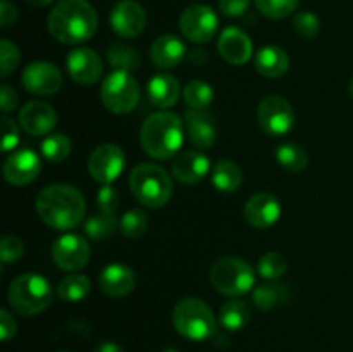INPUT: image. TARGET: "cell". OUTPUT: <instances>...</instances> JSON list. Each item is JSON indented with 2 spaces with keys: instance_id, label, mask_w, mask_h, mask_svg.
Instances as JSON below:
<instances>
[{
  "instance_id": "6da1fadb",
  "label": "cell",
  "mask_w": 353,
  "mask_h": 352,
  "mask_svg": "<svg viewBox=\"0 0 353 352\" xmlns=\"http://www.w3.org/2000/svg\"><path fill=\"white\" fill-rule=\"evenodd\" d=\"M48 31L64 45L88 41L99 28V16L86 0H59L47 19Z\"/></svg>"
},
{
  "instance_id": "7a4b0ae2",
  "label": "cell",
  "mask_w": 353,
  "mask_h": 352,
  "mask_svg": "<svg viewBox=\"0 0 353 352\" xmlns=\"http://www.w3.org/2000/svg\"><path fill=\"white\" fill-rule=\"evenodd\" d=\"M37 213L40 219L54 230H72L85 217V197L78 188L65 183L48 185L38 193Z\"/></svg>"
},
{
  "instance_id": "3957f363",
  "label": "cell",
  "mask_w": 353,
  "mask_h": 352,
  "mask_svg": "<svg viewBox=\"0 0 353 352\" xmlns=\"http://www.w3.org/2000/svg\"><path fill=\"white\" fill-rule=\"evenodd\" d=\"M185 140V126L178 114L161 110L143 121L140 144L150 157L157 161L174 157Z\"/></svg>"
},
{
  "instance_id": "277c9868",
  "label": "cell",
  "mask_w": 353,
  "mask_h": 352,
  "mask_svg": "<svg viewBox=\"0 0 353 352\" xmlns=\"http://www.w3.org/2000/svg\"><path fill=\"white\" fill-rule=\"evenodd\" d=\"M130 188L141 206L159 209L169 204L174 186L164 168L154 162H141L131 171Z\"/></svg>"
},
{
  "instance_id": "5b68a950",
  "label": "cell",
  "mask_w": 353,
  "mask_h": 352,
  "mask_svg": "<svg viewBox=\"0 0 353 352\" xmlns=\"http://www.w3.org/2000/svg\"><path fill=\"white\" fill-rule=\"evenodd\" d=\"M7 299L10 307L21 316H37L50 307L54 289L45 276L24 273L10 283Z\"/></svg>"
},
{
  "instance_id": "8992f818",
  "label": "cell",
  "mask_w": 353,
  "mask_h": 352,
  "mask_svg": "<svg viewBox=\"0 0 353 352\" xmlns=\"http://www.w3.org/2000/svg\"><path fill=\"white\" fill-rule=\"evenodd\" d=\"M172 324L176 331L193 342H202L216 333L217 321L212 309L196 297H186L174 306Z\"/></svg>"
},
{
  "instance_id": "52a82bcc",
  "label": "cell",
  "mask_w": 353,
  "mask_h": 352,
  "mask_svg": "<svg viewBox=\"0 0 353 352\" xmlns=\"http://www.w3.org/2000/svg\"><path fill=\"white\" fill-rule=\"evenodd\" d=\"M210 283L223 295H245L254 289L255 273L243 259L221 257L210 268Z\"/></svg>"
},
{
  "instance_id": "ba28073f",
  "label": "cell",
  "mask_w": 353,
  "mask_h": 352,
  "mask_svg": "<svg viewBox=\"0 0 353 352\" xmlns=\"http://www.w3.org/2000/svg\"><path fill=\"white\" fill-rule=\"evenodd\" d=\"M102 102L110 113L128 114L138 106L140 85L134 76L128 71H114L103 79L100 88Z\"/></svg>"
},
{
  "instance_id": "9c48e42d",
  "label": "cell",
  "mask_w": 353,
  "mask_h": 352,
  "mask_svg": "<svg viewBox=\"0 0 353 352\" xmlns=\"http://www.w3.org/2000/svg\"><path fill=\"white\" fill-rule=\"evenodd\" d=\"M257 119L265 135L283 137L295 126V110L292 104L283 97L268 95L259 104Z\"/></svg>"
},
{
  "instance_id": "30bf717a",
  "label": "cell",
  "mask_w": 353,
  "mask_h": 352,
  "mask_svg": "<svg viewBox=\"0 0 353 352\" xmlns=\"http://www.w3.org/2000/svg\"><path fill=\"white\" fill-rule=\"evenodd\" d=\"M217 28H219V19L209 6L202 3L190 6L179 16V30L195 43H207L212 40L217 33Z\"/></svg>"
},
{
  "instance_id": "8fae6325",
  "label": "cell",
  "mask_w": 353,
  "mask_h": 352,
  "mask_svg": "<svg viewBox=\"0 0 353 352\" xmlns=\"http://www.w3.org/2000/svg\"><path fill=\"white\" fill-rule=\"evenodd\" d=\"M126 154L116 144H102L92 152L88 159V171L95 182L110 185L124 171Z\"/></svg>"
},
{
  "instance_id": "7c38bea8",
  "label": "cell",
  "mask_w": 353,
  "mask_h": 352,
  "mask_svg": "<svg viewBox=\"0 0 353 352\" xmlns=\"http://www.w3.org/2000/svg\"><path fill=\"white\" fill-rule=\"evenodd\" d=\"M52 259L64 271H79L90 261L88 242L76 233L62 235L52 245Z\"/></svg>"
},
{
  "instance_id": "4fadbf2b",
  "label": "cell",
  "mask_w": 353,
  "mask_h": 352,
  "mask_svg": "<svg viewBox=\"0 0 353 352\" xmlns=\"http://www.w3.org/2000/svg\"><path fill=\"white\" fill-rule=\"evenodd\" d=\"M21 79H23L24 88L33 95H55L62 86L61 69L47 61H34L28 64Z\"/></svg>"
},
{
  "instance_id": "5bb4252c",
  "label": "cell",
  "mask_w": 353,
  "mask_h": 352,
  "mask_svg": "<svg viewBox=\"0 0 353 352\" xmlns=\"http://www.w3.org/2000/svg\"><path fill=\"white\" fill-rule=\"evenodd\" d=\"M41 171V159L31 148L12 152L3 162V178L14 186H24L34 182Z\"/></svg>"
},
{
  "instance_id": "9a60e30c",
  "label": "cell",
  "mask_w": 353,
  "mask_h": 352,
  "mask_svg": "<svg viewBox=\"0 0 353 352\" xmlns=\"http://www.w3.org/2000/svg\"><path fill=\"white\" fill-rule=\"evenodd\" d=\"M69 76L78 85H95L103 71L100 55L88 47H78L65 57Z\"/></svg>"
},
{
  "instance_id": "2e32d148",
  "label": "cell",
  "mask_w": 353,
  "mask_h": 352,
  "mask_svg": "<svg viewBox=\"0 0 353 352\" xmlns=\"http://www.w3.org/2000/svg\"><path fill=\"white\" fill-rule=\"evenodd\" d=\"M110 26L123 38H134L147 26V12L134 0H121L110 10Z\"/></svg>"
},
{
  "instance_id": "e0dca14e",
  "label": "cell",
  "mask_w": 353,
  "mask_h": 352,
  "mask_svg": "<svg viewBox=\"0 0 353 352\" xmlns=\"http://www.w3.org/2000/svg\"><path fill=\"white\" fill-rule=\"evenodd\" d=\"M19 124L31 137L50 135L57 124V113L50 104L33 100L19 110Z\"/></svg>"
},
{
  "instance_id": "ac0fdd59",
  "label": "cell",
  "mask_w": 353,
  "mask_h": 352,
  "mask_svg": "<svg viewBox=\"0 0 353 352\" xmlns=\"http://www.w3.org/2000/svg\"><path fill=\"white\" fill-rule=\"evenodd\" d=\"M243 213L248 224L259 228V230H265L278 223L279 216H281V204L272 193L261 192L248 199Z\"/></svg>"
},
{
  "instance_id": "d6986e66",
  "label": "cell",
  "mask_w": 353,
  "mask_h": 352,
  "mask_svg": "<svg viewBox=\"0 0 353 352\" xmlns=\"http://www.w3.org/2000/svg\"><path fill=\"white\" fill-rule=\"evenodd\" d=\"M217 50H219L221 57L230 64L243 66L250 61L254 45L245 31H241L240 28L230 26L221 33Z\"/></svg>"
},
{
  "instance_id": "ffe728a7",
  "label": "cell",
  "mask_w": 353,
  "mask_h": 352,
  "mask_svg": "<svg viewBox=\"0 0 353 352\" xmlns=\"http://www.w3.org/2000/svg\"><path fill=\"white\" fill-rule=\"evenodd\" d=\"M172 176L179 183L185 185H195L200 183L210 171V161L205 154L200 150H185L176 155L171 166Z\"/></svg>"
},
{
  "instance_id": "44dd1931",
  "label": "cell",
  "mask_w": 353,
  "mask_h": 352,
  "mask_svg": "<svg viewBox=\"0 0 353 352\" xmlns=\"http://www.w3.org/2000/svg\"><path fill=\"white\" fill-rule=\"evenodd\" d=\"M99 285L109 297H126L137 286V276L133 269L126 264H109L102 269L99 276Z\"/></svg>"
},
{
  "instance_id": "7402d4cb",
  "label": "cell",
  "mask_w": 353,
  "mask_h": 352,
  "mask_svg": "<svg viewBox=\"0 0 353 352\" xmlns=\"http://www.w3.org/2000/svg\"><path fill=\"white\" fill-rule=\"evenodd\" d=\"M186 135L196 148H210L217 140V128L214 117L205 110H186Z\"/></svg>"
},
{
  "instance_id": "603a6c76",
  "label": "cell",
  "mask_w": 353,
  "mask_h": 352,
  "mask_svg": "<svg viewBox=\"0 0 353 352\" xmlns=\"http://www.w3.org/2000/svg\"><path fill=\"white\" fill-rule=\"evenodd\" d=\"M186 45L176 35H162L152 43L150 59L159 69H172L183 62Z\"/></svg>"
},
{
  "instance_id": "cb8c5ba5",
  "label": "cell",
  "mask_w": 353,
  "mask_h": 352,
  "mask_svg": "<svg viewBox=\"0 0 353 352\" xmlns=\"http://www.w3.org/2000/svg\"><path fill=\"white\" fill-rule=\"evenodd\" d=\"M179 93H181V88H179L178 79L168 72L152 76L147 85L148 100L152 106L162 110H168L169 107L174 106L179 99Z\"/></svg>"
},
{
  "instance_id": "d4e9b609",
  "label": "cell",
  "mask_w": 353,
  "mask_h": 352,
  "mask_svg": "<svg viewBox=\"0 0 353 352\" xmlns=\"http://www.w3.org/2000/svg\"><path fill=\"white\" fill-rule=\"evenodd\" d=\"M290 68V57L281 47L268 45L255 55V69L265 78H281Z\"/></svg>"
},
{
  "instance_id": "484cf974",
  "label": "cell",
  "mask_w": 353,
  "mask_h": 352,
  "mask_svg": "<svg viewBox=\"0 0 353 352\" xmlns=\"http://www.w3.org/2000/svg\"><path fill=\"white\" fill-rule=\"evenodd\" d=\"M212 183L219 192L234 193L243 183V173L240 166L233 161H217L212 169Z\"/></svg>"
},
{
  "instance_id": "4316f807",
  "label": "cell",
  "mask_w": 353,
  "mask_h": 352,
  "mask_svg": "<svg viewBox=\"0 0 353 352\" xmlns=\"http://www.w3.org/2000/svg\"><path fill=\"white\" fill-rule=\"evenodd\" d=\"M250 321V309L240 299H231L221 306L219 323L228 331H240Z\"/></svg>"
},
{
  "instance_id": "83f0119b",
  "label": "cell",
  "mask_w": 353,
  "mask_h": 352,
  "mask_svg": "<svg viewBox=\"0 0 353 352\" xmlns=\"http://www.w3.org/2000/svg\"><path fill=\"white\" fill-rule=\"evenodd\" d=\"M90 290H92V283H90L88 276L81 275V273H71L62 278L57 285V295L64 302H81L83 299L88 297Z\"/></svg>"
},
{
  "instance_id": "f1b7e54d",
  "label": "cell",
  "mask_w": 353,
  "mask_h": 352,
  "mask_svg": "<svg viewBox=\"0 0 353 352\" xmlns=\"http://www.w3.org/2000/svg\"><path fill=\"white\" fill-rule=\"evenodd\" d=\"M276 161L286 171L300 173L309 164V154H307V150L302 145L290 141V144L279 145L278 150H276Z\"/></svg>"
},
{
  "instance_id": "f546056e",
  "label": "cell",
  "mask_w": 353,
  "mask_h": 352,
  "mask_svg": "<svg viewBox=\"0 0 353 352\" xmlns=\"http://www.w3.org/2000/svg\"><path fill=\"white\" fill-rule=\"evenodd\" d=\"M252 300L257 306V309L271 311L281 306L285 300H288V289H286V285H278V283H265V285L257 286L254 290Z\"/></svg>"
},
{
  "instance_id": "4dcf8cb0",
  "label": "cell",
  "mask_w": 353,
  "mask_h": 352,
  "mask_svg": "<svg viewBox=\"0 0 353 352\" xmlns=\"http://www.w3.org/2000/svg\"><path fill=\"white\" fill-rule=\"evenodd\" d=\"M107 59L116 71H134L140 68L141 57L137 48L124 43H112L107 50Z\"/></svg>"
},
{
  "instance_id": "1f68e13d",
  "label": "cell",
  "mask_w": 353,
  "mask_h": 352,
  "mask_svg": "<svg viewBox=\"0 0 353 352\" xmlns=\"http://www.w3.org/2000/svg\"><path fill=\"white\" fill-rule=\"evenodd\" d=\"M183 97H185V102L190 109L205 110L214 100V90L209 83L202 81V79H192V81L186 83Z\"/></svg>"
},
{
  "instance_id": "d6a6232c",
  "label": "cell",
  "mask_w": 353,
  "mask_h": 352,
  "mask_svg": "<svg viewBox=\"0 0 353 352\" xmlns=\"http://www.w3.org/2000/svg\"><path fill=\"white\" fill-rule=\"evenodd\" d=\"M117 228H119V221H117L116 214L99 213L85 221L86 237L93 238V240H105V238L112 237Z\"/></svg>"
},
{
  "instance_id": "836d02e7",
  "label": "cell",
  "mask_w": 353,
  "mask_h": 352,
  "mask_svg": "<svg viewBox=\"0 0 353 352\" xmlns=\"http://www.w3.org/2000/svg\"><path fill=\"white\" fill-rule=\"evenodd\" d=\"M71 140L64 133H50L41 141V155L50 162H62L71 154Z\"/></svg>"
},
{
  "instance_id": "e575fe53",
  "label": "cell",
  "mask_w": 353,
  "mask_h": 352,
  "mask_svg": "<svg viewBox=\"0 0 353 352\" xmlns=\"http://www.w3.org/2000/svg\"><path fill=\"white\" fill-rule=\"evenodd\" d=\"M148 228V216L141 209H130L119 219V230L126 238L143 237Z\"/></svg>"
},
{
  "instance_id": "d590c367",
  "label": "cell",
  "mask_w": 353,
  "mask_h": 352,
  "mask_svg": "<svg viewBox=\"0 0 353 352\" xmlns=\"http://www.w3.org/2000/svg\"><path fill=\"white\" fill-rule=\"evenodd\" d=\"M288 269V261L279 252H268L259 259L257 273L265 280H278Z\"/></svg>"
},
{
  "instance_id": "8d00e7d4",
  "label": "cell",
  "mask_w": 353,
  "mask_h": 352,
  "mask_svg": "<svg viewBox=\"0 0 353 352\" xmlns=\"http://www.w3.org/2000/svg\"><path fill=\"white\" fill-rule=\"evenodd\" d=\"M300 0H255L257 9L269 19H285L299 7Z\"/></svg>"
},
{
  "instance_id": "74e56055",
  "label": "cell",
  "mask_w": 353,
  "mask_h": 352,
  "mask_svg": "<svg viewBox=\"0 0 353 352\" xmlns=\"http://www.w3.org/2000/svg\"><path fill=\"white\" fill-rule=\"evenodd\" d=\"M293 28H295L296 35H299L300 38L314 40L321 31V21L314 12L303 10V12H299L295 16V19H293Z\"/></svg>"
},
{
  "instance_id": "f35d334b",
  "label": "cell",
  "mask_w": 353,
  "mask_h": 352,
  "mask_svg": "<svg viewBox=\"0 0 353 352\" xmlns=\"http://www.w3.org/2000/svg\"><path fill=\"white\" fill-rule=\"evenodd\" d=\"M19 48H17L12 41L3 38V40L0 41V75H2V78H7L10 72L16 71V68L19 66Z\"/></svg>"
},
{
  "instance_id": "ab89813d",
  "label": "cell",
  "mask_w": 353,
  "mask_h": 352,
  "mask_svg": "<svg viewBox=\"0 0 353 352\" xmlns=\"http://www.w3.org/2000/svg\"><path fill=\"white\" fill-rule=\"evenodd\" d=\"M95 200L100 213L116 214L117 209H119V192H117L112 185H103L102 188L97 192Z\"/></svg>"
},
{
  "instance_id": "60d3db41",
  "label": "cell",
  "mask_w": 353,
  "mask_h": 352,
  "mask_svg": "<svg viewBox=\"0 0 353 352\" xmlns=\"http://www.w3.org/2000/svg\"><path fill=\"white\" fill-rule=\"evenodd\" d=\"M0 255H2L3 264H12L17 262L24 255V245L17 237H3L0 242Z\"/></svg>"
},
{
  "instance_id": "b9f144b4",
  "label": "cell",
  "mask_w": 353,
  "mask_h": 352,
  "mask_svg": "<svg viewBox=\"0 0 353 352\" xmlns=\"http://www.w3.org/2000/svg\"><path fill=\"white\" fill-rule=\"evenodd\" d=\"M19 144V130L10 117H2V152H10Z\"/></svg>"
},
{
  "instance_id": "7bdbcfd3",
  "label": "cell",
  "mask_w": 353,
  "mask_h": 352,
  "mask_svg": "<svg viewBox=\"0 0 353 352\" xmlns=\"http://www.w3.org/2000/svg\"><path fill=\"white\" fill-rule=\"evenodd\" d=\"M219 9L226 17H240L250 9V0H219Z\"/></svg>"
},
{
  "instance_id": "ee69618b",
  "label": "cell",
  "mask_w": 353,
  "mask_h": 352,
  "mask_svg": "<svg viewBox=\"0 0 353 352\" xmlns=\"http://www.w3.org/2000/svg\"><path fill=\"white\" fill-rule=\"evenodd\" d=\"M16 331H17V323L16 320H14L12 314H10L7 309L0 311V338H2V342L10 340V338L16 335Z\"/></svg>"
},
{
  "instance_id": "f6af8a7d",
  "label": "cell",
  "mask_w": 353,
  "mask_h": 352,
  "mask_svg": "<svg viewBox=\"0 0 353 352\" xmlns=\"http://www.w3.org/2000/svg\"><path fill=\"white\" fill-rule=\"evenodd\" d=\"M19 104V97H17L16 90L9 85H2L0 88V106H2L3 113H12Z\"/></svg>"
},
{
  "instance_id": "bcb514c9",
  "label": "cell",
  "mask_w": 353,
  "mask_h": 352,
  "mask_svg": "<svg viewBox=\"0 0 353 352\" xmlns=\"http://www.w3.org/2000/svg\"><path fill=\"white\" fill-rule=\"evenodd\" d=\"M17 21V7L9 0H2L0 2V24L2 28L12 26Z\"/></svg>"
},
{
  "instance_id": "7dc6e473",
  "label": "cell",
  "mask_w": 353,
  "mask_h": 352,
  "mask_svg": "<svg viewBox=\"0 0 353 352\" xmlns=\"http://www.w3.org/2000/svg\"><path fill=\"white\" fill-rule=\"evenodd\" d=\"M93 352H124V349L116 342H102L100 345H97Z\"/></svg>"
},
{
  "instance_id": "c3c4849f",
  "label": "cell",
  "mask_w": 353,
  "mask_h": 352,
  "mask_svg": "<svg viewBox=\"0 0 353 352\" xmlns=\"http://www.w3.org/2000/svg\"><path fill=\"white\" fill-rule=\"evenodd\" d=\"M26 2L33 7H47V6H50L54 0H26Z\"/></svg>"
},
{
  "instance_id": "681fc988",
  "label": "cell",
  "mask_w": 353,
  "mask_h": 352,
  "mask_svg": "<svg viewBox=\"0 0 353 352\" xmlns=\"http://www.w3.org/2000/svg\"><path fill=\"white\" fill-rule=\"evenodd\" d=\"M162 352H179V351H176L174 347H168V349H164V351Z\"/></svg>"
},
{
  "instance_id": "f907efd6",
  "label": "cell",
  "mask_w": 353,
  "mask_h": 352,
  "mask_svg": "<svg viewBox=\"0 0 353 352\" xmlns=\"http://www.w3.org/2000/svg\"><path fill=\"white\" fill-rule=\"evenodd\" d=\"M350 93H352V97H353V78H352V81H350Z\"/></svg>"
},
{
  "instance_id": "816d5d0a",
  "label": "cell",
  "mask_w": 353,
  "mask_h": 352,
  "mask_svg": "<svg viewBox=\"0 0 353 352\" xmlns=\"http://www.w3.org/2000/svg\"><path fill=\"white\" fill-rule=\"evenodd\" d=\"M59 352H69V351H59Z\"/></svg>"
}]
</instances>
